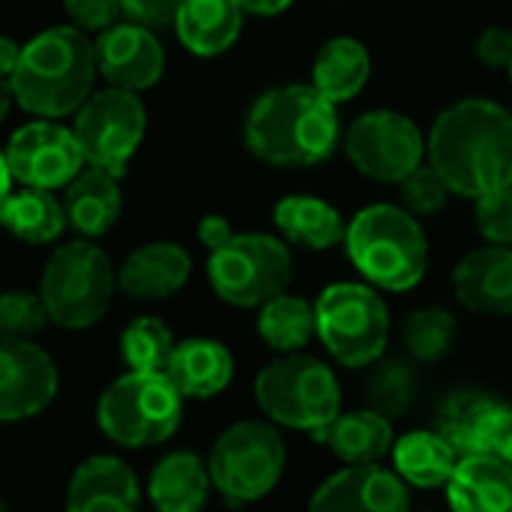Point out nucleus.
Masks as SVG:
<instances>
[{
	"mask_svg": "<svg viewBox=\"0 0 512 512\" xmlns=\"http://www.w3.org/2000/svg\"><path fill=\"white\" fill-rule=\"evenodd\" d=\"M446 497L452 512H512V467L488 452L461 455Z\"/></svg>",
	"mask_w": 512,
	"mask_h": 512,
	"instance_id": "nucleus-20",
	"label": "nucleus"
},
{
	"mask_svg": "<svg viewBox=\"0 0 512 512\" xmlns=\"http://www.w3.org/2000/svg\"><path fill=\"white\" fill-rule=\"evenodd\" d=\"M458 458L461 455L440 431H410L392 446L395 473L413 488L446 485Z\"/></svg>",
	"mask_w": 512,
	"mask_h": 512,
	"instance_id": "nucleus-29",
	"label": "nucleus"
},
{
	"mask_svg": "<svg viewBox=\"0 0 512 512\" xmlns=\"http://www.w3.org/2000/svg\"><path fill=\"white\" fill-rule=\"evenodd\" d=\"M67 223L70 220L64 202L43 187H25L19 193H10L4 205H0V226L28 244L55 241Z\"/></svg>",
	"mask_w": 512,
	"mask_h": 512,
	"instance_id": "nucleus-30",
	"label": "nucleus"
},
{
	"mask_svg": "<svg viewBox=\"0 0 512 512\" xmlns=\"http://www.w3.org/2000/svg\"><path fill=\"white\" fill-rule=\"evenodd\" d=\"M500 398L479 389L452 392L437 410V431L455 446L458 455H479L488 449V434L500 413Z\"/></svg>",
	"mask_w": 512,
	"mask_h": 512,
	"instance_id": "nucleus-26",
	"label": "nucleus"
},
{
	"mask_svg": "<svg viewBox=\"0 0 512 512\" xmlns=\"http://www.w3.org/2000/svg\"><path fill=\"white\" fill-rule=\"evenodd\" d=\"M145 106L136 91L109 88L91 94V100L76 112V139L88 166L124 175L130 157L136 154L145 136Z\"/></svg>",
	"mask_w": 512,
	"mask_h": 512,
	"instance_id": "nucleus-11",
	"label": "nucleus"
},
{
	"mask_svg": "<svg viewBox=\"0 0 512 512\" xmlns=\"http://www.w3.org/2000/svg\"><path fill=\"white\" fill-rule=\"evenodd\" d=\"M509 82H512V64H509Z\"/></svg>",
	"mask_w": 512,
	"mask_h": 512,
	"instance_id": "nucleus-47",
	"label": "nucleus"
},
{
	"mask_svg": "<svg viewBox=\"0 0 512 512\" xmlns=\"http://www.w3.org/2000/svg\"><path fill=\"white\" fill-rule=\"evenodd\" d=\"M13 169H10V160H7V151H0V205H4V199L13 193Z\"/></svg>",
	"mask_w": 512,
	"mask_h": 512,
	"instance_id": "nucleus-45",
	"label": "nucleus"
},
{
	"mask_svg": "<svg viewBox=\"0 0 512 512\" xmlns=\"http://www.w3.org/2000/svg\"><path fill=\"white\" fill-rule=\"evenodd\" d=\"M455 299L485 317L512 314V247L485 244L470 250L452 272Z\"/></svg>",
	"mask_w": 512,
	"mask_h": 512,
	"instance_id": "nucleus-17",
	"label": "nucleus"
},
{
	"mask_svg": "<svg viewBox=\"0 0 512 512\" xmlns=\"http://www.w3.org/2000/svg\"><path fill=\"white\" fill-rule=\"evenodd\" d=\"M256 332L278 353H299L317 335V305L284 290L260 308Z\"/></svg>",
	"mask_w": 512,
	"mask_h": 512,
	"instance_id": "nucleus-31",
	"label": "nucleus"
},
{
	"mask_svg": "<svg viewBox=\"0 0 512 512\" xmlns=\"http://www.w3.org/2000/svg\"><path fill=\"white\" fill-rule=\"evenodd\" d=\"M455 338V317L443 308H419L404 323V347L419 362H437L446 356Z\"/></svg>",
	"mask_w": 512,
	"mask_h": 512,
	"instance_id": "nucleus-33",
	"label": "nucleus"
},
{
	"mask_svg": "<svg viewBox=\"0 0 512 512\" xmlns=\"http://www.w3.org/2000/svg\"><path fill=\"white\" fill-rule=\"evenodd\" d=\"M208 281L232 308H263L293 281V253L275 235L232 232L208 250Z\"/></svg>",
	"mask_w": 512,
	"mask_h": 512,
	"instance_id": "nucleus-7",
	"label": "nucleus"
},
{
	"mask_svg": "<svg viewBox=\"0 0 512 512\" xmlns=\"http://www.w3.org/2000/svg\"><path fill=\"white\" fill-rule=\"evenodd\" d=\"M229 235H232V226H229L226 217H220V214H205V217L199 220V241H202L208 250L217 247V244H223Z\"/></svg>",
	"mask_w": 512,
	"mask_h": 512,
	"instance_id": "nucleus-42",
	"label": "nucleus"
},
{
	"mask_svg": "<svg viewBox=\"0 0 512 512\" xmlns=\"http://www.w3.org/2000/svg\"><path fill=\"white\" fill-rule=\"evenodd\" d=\"M97 73V49L82 28H49L25 46L10 85L22 109L64 118L91 100Z\"/></svg>",
	"mask_w": 512,
	"mask_h": 512,
	"instance_id": "nucleus-3",
	"label": "nucleus"
},
{
	"mask_svg": "<svg viewBox=\"0 0 512 512\" xmlns=\"http://www.w3.org/2000/svg\"><path fill=\"white\" fill-rule=\"evenodd\" d=\"M22 52L25 46H19L10 37H0V79H13L19 64H22Z\"/></svg>",
	"mask_w": 512,
	"mask_h": 512,
	"instance_id": "nucleus-43",
	"label": "nucleus"
},
{
	"mask_svg": "<svg viewBox=\"0 0 512 512\" xmlns=\"http://www.w3.org/2000/svg\"><path fill=\"white\" fill-rule=\"evenodd\" d=\"M115 284L118 278L103 247L91 241H70L49 256L40 296L55 326L88 329L109 311Z\"/></svg>",
	"mask_w": 512,
	"mask_h": 512,
	"instance_id": "nucleus-8",
	"label": "nucleus"
},
{
	"mask_svg": "<svg viewBox=\"0 0 512 512\" xmlns=\"http://www.w3.org/2000/svg\"><path fill=\"white\" fill-rule=\"evenodd\" d=\"M287 446L275 425L244 419L229 425L208 455L211 485L232 503L244 506L266 497L284 476Z\"/></svg>",
	"mask_w": 512,
	"mask_h": 512,
	"instance_id": "nucleus-9",
	"label": "nucleus"
},
{
	"mask_svg": "<svg viewBox=\"0 0 512 512\" xmlns=\"http://www.w3.org/2000/svg\"><path fill=\"white\" fill-rule=\"evenodd\" d=\"M166 374L184 398H214L232 383L235 362L220 341L187 338L175 344Z\"/></svg>",
	"mask_w": 512,
	"mask_h": 512,
	"instance_id": "nucleus-22",
	"label": "nucleus"
},
{
	"mask_svg": "<svg viewBox=\"0 0 512 512\" xmlns=\"http://www.w3.org/2000/svg\"><path fill=\"white\" fill-rule=\"evenodd\" d=\"M184 413V395L166 371H127L118 377L97 404L100 431L127 449L166 443Z\"/></svg>",
	"mask_w": 512,
	"mask_h": 512,
	"instance_id": "nucleus-5",
	"label": "nucleus"
},
{
	"mask_svg": "<svg viewBox=\"0 0 512 512\" xmlns=\"http://www.w3.org/2000/svg\"><path fill=\"white\" fill-rule=\"evenodd\" d=\"M314 440L326 443L347 464H377L395 446L389 416H383L374 407L338 413V419L326 425L320 434H314Z\"/></svg>",
	"mask_w": 512,
	"mask_h": 512,
	"instance_id": "nucleus-27",
	"label": "nucleus"
},
{
	"mask_svg": "<svg viewBox=\"0 0 512 512\" xmlns=\"http://www.w3.org/2000/svg\"><path fill=\"white\" fill-rule=\"evenodd\" d=\"M0 512H4V503H0Z\"/></svg>",
	"mask_w": 512,
	"mask_h": 512,
	"instance_id": "nucleus-48",
	"label": "nucleus"
},
{
	"mask_svg": "<svg viewBox=\"0 0 512 512\" xmlns=\"http://www.w3.org/2000/svg\"><path fill=\"white\" fill-rule=\"evenodd\" d=\"M67 220L73 229H79L85 238H100L106 235L118 217H121V187L118 175L88 166L82 169L70 184L64 196Z\"/></svg>",
	"mask_w": 512,
	"mask_h": 512,
	"instance_id": "nucleus-24",
	"label": "nucleus"
},
{
	"mask_svg": "<svg viewBox=\"0 0 512 512\" xmlns=\"http://www.w3.org/2000/svg\"><path fill=\"white\" fill-rule=\"evenodd\" d=\"M46 323H52V317L40 293L10 290L0 296V338L31 341L37 332H43Z\"/></svg>",
	"mask_w": 512,
	"mask_h": 512,
	"instance_id": "nucleus-35",
	"label": "nucleus"
},
{
	"mask_svg": "<svg viewBox=\"0 0 512 512\" xmlns=\"http://www.w3.org/2000/svg\"><path fill=\"white\" fill-rule=\"evenodd\" d=\"M371 79V55L353 37H332L320 46L311 70V85L335 106L350 103Z\"/></svg>",
	"mask_w": 512,
	"mask_h": 512,
	"instance_id": "nucleus-28",
	"label": "nucleus"
},
{
	"mask_svg": "<svg viewBox=\"0 0 512 512\" xmlns=\"http://www.w3.org/2000/svg\"><path fill=\"white\" fill-rule=\"evenodd\" d=\"M317 335L344 368L374 365L386 353L389 308L371 284H329L317 299Z\"/></svg>",
	"mask_w": 512,
	"mask_h": 512,
	"instance_id": "nucleus-10",
	"label": "nucleus"
},
{
	"mask_svg": "<svg viewBox=\"0 0 512 512\" xmlns=\"http://www.w3.org/2000/svg\"><path fill=\"white\" fill-rule=\"evenodd\" d=\"M275 223L290 244H302L308 250H329L347 238V220L341 211L308 193H290L275 205Z\"/></svg>",
	"mask_w": 512,
	"mask_h": 512,
	"instance_id": "nucleus-25",
	"label": "nucleus"
},
{
	"mask_svg": "<svg viewBox=\"0 0 512 512\" xmlns=\"http://www.w3.org/2000/svg\"><path fill=\"white\" fill-rule=\"evenodd\" d=\"M368 395L374 401V410L383 416H401L416 398V374L404 359H386L377 365L368 383Z\"/></svg>",
	"mask_w": 512,
	"mask_h": 512,
	"instance_id": "nucleus-34",
	"label": "nucleus"
},
{
	"mask_svg": "<svg viewBox=\"0 0 512 512\" xmlns=\"http://www.w3.org/2000/svg\"><path fill=\"white\" fill-rule=\"evenodd\" d=\"M247 148L272 166H317L341 139L338 106L314 85H281L253 100L244 121Z\"/></svg>",
	"mask_w": 512,
	"mask_h": 512,
	"instance_id": "nucleus-2",
	"label": "nucleus"
},
{
	"mask_svg": "<svg viewBox=\"0 0 512 512\" xmlns=\"http://www.w3.org/2000/svg\"><path fill=\"white\" fill-rule=\"evenodd\" d=\"M308 512H410L407 482L380 464H350L314 491Z\"/></svg>",
	"mask_w": 512,
	"mask_h": 512,
	"instance_id": "nucleus-15",
	"label": "nucleus"
},
{
	"mask_svg": "<svg viewBox=\"0 0 512 512\" xmlns=\"http://www.w3.org/2000/svg\"><path fill=\"white\" fill-rule=\"evenodd\" d=\"M476 58L485 67H509L512 64V31L506 28H485L476 37Z\"/></svg>",
	"mask_w": 512,
	"mask_h": 512,
	"instance_id": "nucleus-40",
	"label": "nucleus"
},
{
	"mask_svg": "<svg viewBox=\"0 0 512 512\" xmlns=\"http://www.w3.org/2000/svg\"><path fill=\"white\" fill-rule=\"evenodd\" d=\"M10 103H13V85L0 79V121L7 118V112H10Z\"/></svg>",
	"mask_w": 512,
	"mask_h": 512,
	"instance_id": "nucleus-46",
	"label": "nucleus"
},
{
	"mask_svg": "<svg viewBox=\"0 0 512 512\" xmlns=\"http://www.w3.org/2000/svg\"><path fill=\"white\" fill-rule=\"evenodd\" d=\"M139 500L133 467L115 455H91L67 485V512H139Z\"/></svg>",
	"mask_w": 512,
	"mask_h": 512,
	"instance_id": "nucleus-18",
	"label": "nucleus"
},
{
	"mask_svg": "<svg viewBox=\"0 0 512 512\" xmlns=\"http://www.w3.org/2000/svg\"><path fill=\"white\" fill-rule=\"evenodd\" d=\"M241 10L250 16H281L284 10H290L296 0H238Z\"/></svg>",
	"mask_w": 512,
	"mask_h": 512,
	"instance_id": "nucleus-44",
	"label": "nucleus"
},
{
	"mask_svg": "<svg viewBox=\"0 0 512 512\" xmlns=\"http://www.w3.org/2000/svg\"><path fill=\"white\" fill-rule=\"evenodd\" d=\"M347 253L356 272L377 290H413L428 269V238L413 211L368 205L347 223Z\"/></svg>",
	"mask_w": 512,
	"mask_h": 512,
	"instance_id": "nucleus-4",
	"label": "nucleus"
},
{
	"mask_svg": "<svg viewBox=\"0 0 512 512\" xmlns=\"http://www.w3.org/2000/svg\"><path fill=\"white\" fill-rule=\"evenodd\" d=\"M64 10L70 16V22L76 28H82L85 34L97 31H109L112 25H118V19L124 16L121 0H64Z\"/></svg>",
	"mask_w": 512,
	"mask_h": 512,
	"instance_id": "nucleus-38",
	"label": "nucleus"
},
{
	"mask_svg": "<svg viewBox=\"0 0 512 512\" xmlns=\"http://www.w3.org/2000/svg\"><path fill=\"white\" fill-rule=\"evenodd\" d=\"M193 260L190 253L175 244V241H151L139 250H133L121 272H118V287L130 299H169L175 296L187 278H190Z\"/></svg>",
	"mask_w": 512,
	"mask_h": 512,
	"instance_id": "nucleus-19",
	"label": "nucleus"
},
{
	"mask_svg": "<svg viewBox=\"0 0 512 512\" xmlns=\"http://www.w3.org/2000/svg\"><path fill=\"white\" fill-rule=\"evenodd\" d=\"M428 163L458 196L512 184V115L485 97L446 106L428 133Z\"/></svg>",
	"mask_w": 512,
	"mask_h": 512,
	"instance_id": "nucleus-1",
	"label": "nucleus"
},
{
	"mask_svg": "<svg viewBox=\"0 0 512 512\" xmlns=\"http://www.w3.org/2000/svg\"><path fill=\"white\" fill-rule=\"evenodd\" d=\"M344 151L350 163L371 181L398 184L428 157V142L419 127L392 109H374L359 115L344 133Z\"/></svg>",
	"mask_w": 512,
	"mask_h": 512,
	"instance_id": "nucleus-12",
	"label": "nucleus"
},
{
	"mask_svg": "<svg viewBox=\"0 0 512 512\" xmlns=\"http://www.w3.org/2000/svg\"><path fill=\"white\" fill-rule=\"evenodd\" d=\"M172 353L175 338L160 317H136L121 335V356L130 371H166Z\"/></svg>",
	"mask_w": 512,
	"mask_h": 512,
	"instance_id": "nucleus-32",
	"label": "nucleus"
},
{
	"mask_svg": "<svg viewBox=\"0 0 512 512\" xmlns=\"http://www.w3.org/2000/svg\"><path fill=\"white\" fill-rule=\"evenodd\" d=\"M58 395V368L34 341L0 338V422L43 413Z\"/></svg>",
	"mask_w": 512,
	"mask_h": 512,
	"instance_id": "nucleus-14",
	"label": "nucleus"
},
{
	"mask_svg": "<svg viewBox=\"0 0 512 512\" xmlns=\"http://www.w3.org/2000/svg\"><path fill=\"white\" fill-rule=\"evenodd\" d=\"M398 187H401V202H404V208L407 211H413V214H434V211H440L446 202H449V196H452V187L446 184V178L428 163H422V166H416L410 175H404L401 181H398Z\"/></svg>",
	"mask_w": 512,
	"mask_h": 512,
	"instance_id": "nucleus-36",
	"label": "nucleus"
},
{
	"mask_svg": "<svg viewBox=\"0 0 512 512\" xmlns=\"http://www.w3.org/2000/svg\"><path fill=\"white\" fill-rule=\"evenodd\" d=\"M485 452L512 467V401L500 404V413H497L494 428L488 434V449Z\"/></svg>",
	"mask_w": 512,
	"mask_h": 512,
	"instance_id": "nucleus-41",
	"label": "nucleus"
},
{
	"mask_svg": "<svg viewBox=\"0 0 512 512\" xmlns=\"http://www.w3.org/2000/svg\"><path fill=\"white\" fill-rule=\"evenodd\" d=\"M208 488V464L190 449L163 455L148 479V497L157 512H202Z\"/></svg>",
	"mask_w": 512,
	"mask_h": 512,
	"instance_id": "nucleus-23",
	"label": "nucleus"
},
{
	"mask_svg": "<svg viewBox=\"0 0 512 512\" xmlns=\"http://www.w3.org/2000/svg\"><path fill=\"white\" fill-rule=\"evenodd\" d=\"M181 4L184 0H121L124 16L142 28H151V31L175 25Z\"/></svg>",
	"mask_w": 512,
	"mask_h": 512,
	"instance_id": "nucleus-39",
	"label": "nucleus"
},
{
	"mask_svg": "<svg viewBox=\"0 0 512 512\" xmlns=\"http://www.w3.org/2000/svg\"><path fill=\"white\" fill-rule=\"evenodd\" d=\"M473 202L476 232L488 244H512V184L488 190Z\"/></svg>",
	"mask_w": 512,
	"mask_h": 512,
	"instance_id": "nucleus-37",
	"label": "nucleus"
},
{
	"mask_svg": "<svg viewBox=\"0 0 512 512\" xmlns=\"http://www.w3.org/2000/svg\"><path fill=\"white\" fill-rule=\"evenodd\" d=\"M7 160L16 181L43 190H58L85 169L76 133L52 124V118H40L16 130L7 145Z\"/></svg>",
	"mask_w": 512,
	"mask_h": 512,
	"instance_id": "nucleus-13",
	"label": "nucleus"
},
{
	"mask_svg": "<svg viewBox=\"0 0 512 512\" xmlns=\"http://www.w3.org/2000/svg\"><path fill=\"white\" fill-rule=\"evenodd\" d=\"M97 49V67L100 76L112 88L124 91H148L160 82L166 70V52L151 28H142L136 22H118L109 31L100 34L94 43Z\"/></svg>",
	"mask_w": 512,
	"mask_h": 512,
	"instance_id": "nucleus-16",
	"label": "nucleus"
},
{
	"mask_svg": "<svg viewBox=\"0 0 512 512\" xmlns=\"http://www.w3.org/2000/svg\"><path fill=\"white\" fill-rule=\"evenodd\" d=\"M241 4L238 0H184L175 31L184 49L196 58H217L235 46L241 34Z\"/></svg>",
	"mask_w": 512,
	"mask_h": 512,
	"instance_id": "nucleus-21",
	"label": "nucleus"
},
{
	"mask_svg": "<svg viewBox=\"0 0 512 512\" xmlns=\"http://www.w3.org/2000/svg\"><path fill=\"white\" fill-rule=\"evenodd\" d=\"M256 404L284 428L320 434L341 413V386L335 371L302 353H284L256 374Z\"/></svg>",
	"mask_w": 512,
	"mask_h": 512,
	"instance_id": "nucleus-6",
	"label": "nucleus"
}]
</instances>
